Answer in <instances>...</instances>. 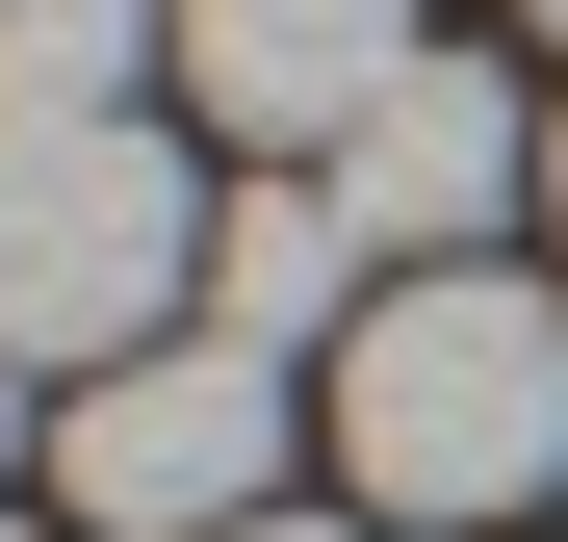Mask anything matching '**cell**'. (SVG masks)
<instances>
[{
    "label": "cell",
    "mask_w": 568,
    "mask_h": 542,
    "mask_svg": "<svg viewBox=\"0 0 568 542\" xmlns=\"http://www.w3.org/2000/svg\"><path fill=\"white\" fill-rule=\"evenodd\" d=\"M155 52H181V0H0V130H130Z\"/></svg>",
    "instance_id": "cell-7"
},
{
    "label": "cell",
    "mask_w": 568,
    "mask_h": 542,
    "mask_svg": "<svg viewBox=\"0 0 568 542\" xmlns=\"http://www.w3.org/2000/svg\"><path fill=\"white\" fill-rule=\"evenodd\" d=\"M311 413H336L362 517H517L568 466V310L517 285V258H439V285H388L311 361Z\"/></svg>",
    "instance_id": "cell-1"
},
{
    "label": "cell",
    "mask_w": 568,
    "mask_h": 542,
    "mask_svg": "<svg viewBox=\"0 0 568 542\" xmlns=\"http://www.w3.org/2000/svg\"><path fill=\"white\" fill-rule=\"evenodd\" d=\"M155 336H207V181L155 130H0V361L104 388Z\"/></svg>",
    "instance_id": "cell-2"
},
{
    "label": "cell",
    "mask_w": 568,
    "mask_h": 542,
    "mask_svg": "<svg viewBox=\"0 0 568 542\" xmlns=\"http://www.w3.org/2000/svg\"><path fill=\"white\" fill-rule=\"evenodd\" d=\"M181 78H207V130L336 155V130L414 78V0H181Z\"/></svg>",
    "instance_id": "cell-5"
},
{
    "label": "cell",
    "mask_w": 568,
    "mask_h": 542,
    "mask_svg": "<svg viewBox=\"0 0 568 542\" xmlns=\"http://www.w3.org/2000/svg\"><path fill=\"white\" fill-rule=\"evenodd\" d=\"M311 181L362 207V258H388V285H439V258L491 233V207H542V104H517L491 52H414V78H388V104H362Z\"/></svg>",
    "instance_id": "cell-4"
},
{
    "label": "cell",
    "mask_w": 568,
    "mask_h": 542,
    "mask_svg": "<svg viewBox=\"0 0 568 542\" xmlns=\"http://www.w3.org/2000/svg\"><path fill=\"white\" fill-rule=\"evenodd\" d=\"M258 542H388V517H258Z\"/></svg>",
    "instance_id": "cell-8"
},
{
    "label": "cell",
    "mask_w": 568,
    "mask_h": 542,
    "mask_svg": "<svg viewBox=\"0 0 568 542\" xmlns=\"http://www.w3.org/2000/svg\"><path fill=\"white\" fill-rule=\"evenodd\" d=\"M542 207H568V104H542Z\"/></svg>",
    "instance_id": "cell-10"
},
{
    "label": "cell",
    "mask_w": 568,
    "mask_h": 542,
    "mask_svg": "<svg viewBox=\"0 0 568 542\" xmlns=\"http://www.w3.org/2000/svg\"><path fill=\"white\" fill-rule=\"evenodd\" d=\"M517 27H568V0H517Z\"/></svg>",
    "instance_id": "cell-11"
},
{
    "label": "cell",
    "mask_w": 568,
    "mask_h": 542,
    "mask_svg": "<svg viewBox=\"0 0 568 542\" xmlns=\"http://www.w3.org/2000/svg\"><path fill=\"white\" fill-rule=\"evenodd\" d=\"M52 491H78V542H258V491H284V361H258V336L104 361V388L52 413Z\"/></svg>",
    "instance_id": "cell-3"
},
{
    "label": "cell",
    "mask_w": 568,
    "mask_h": 542,
    "mask_svg": "<svg viewBox=\"0 0 568 542\" xmlns=\"http://www.w3.org/2000/svg\"><path fill=\"white\" fill-rule=\"evenodd\" d=\"M362 310H388V258H362V207H336V181H233V207H207V336L336 361Z\"/></svg>",
    "instance_id": "cell-6"
},
{
    "label": "cell",
    "mask_w": 568,
    "mask_h": 542,
    "mask_svg": "<svg viewBox=\"0 0 568 542\" xmlns=\"http://www.w3.org/2000/svg\"><path fill=\"white\" fill-rule=\"evenodd\" d=\"M0 466H27V361H0Z\"/></svg>",
    "instance_id": "cell-9"
},
{
    "label": "cell",
    "mask_w": 568,
    "mask_h": 542,
    "mask_svg": "<svg viewBox=\"0 0 568 542\" xmlns=\"http://www.w3.org/2000/svg\"><path fill=\"white\" fill-rule=\"evenodd\" d=\"M0 542H27V517H0Z\"/></svg>",
    "instance_id": "cell-12"
}]
</instances>
